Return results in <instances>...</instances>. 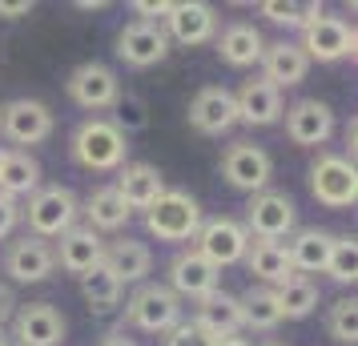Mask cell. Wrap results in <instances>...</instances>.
<instances>
[{"label":"cell","mask_w":358,"mask_h":346,"mask_svg":"<svg viewBox=\"0 0 358 346\" xmlns=\"http://www.w3.org/2000/svg\"><path fill=\"white\" fill-rule=\"evenodd\" d=\"M125 149H129L125 145V133L117 129L113 121H105V117H89L73 133V157H77V165L97 169V173L117 169L125 161Z\"/></svg>","instance_id":"1"},{"label":"cell","mask_w":358,"mask_h":346,"mask_svg":"<svg viewBox=\"0 0 358 346\" xmlns=\"http://www.w3.org/2000/svg\"><path fill=\"white\" fill-rule=\"evenodd\" d=\"M77 214H81L77 194L65 189V185H45V189H36L33 198H29V210H20V217L29 222L33 238H41V242L61 238L65 230H73V226H77Z\"/></svg>","instance_id":"2"},{"label":"cell","mask_w":358,"mask_h":346,"mask_svg":"<svg viewBox=\"0 0 358 346\" xmlns=\"http://www.w3.org/2000/svg\"><path fill=\"white\" fill-rule=\"evenodd\" d=\"M145 230L157 242H189L201 230V206L181 189H165L145 210Z\"/></svg>","instance_id":"3"},{"label":"cell","mask_w":358,"mask_h":346,"mask_svg":"<svg viewBox=\"0 0 358 346\" xmlns=\"http://www.w3.org/2000/svg\"><path fill=\"white\" fill-rule=\"evenodd\" d=\"M125 318H129L137 330H149V334H169V330L181 322V298L173 294L169 286L149 282V286H141V290L129 298Z\"/></svg>","instance_id":"4"},{"label":"cell","mask_w":358,"mask_h":346,"mask_svg":"<svg viewBox=\"0 0 358 346\" xmlns=\"http://www.w3.org/2000/svg\"><path fill=\"white\" fill-rule=\"evenodd\" d=\"M310 194L330 206V210H346L355 206L358 198V178H355V165L338 157V153H322L314 169H310Z\"/></svg>","instance_id":"5"},{"label":"cell","mask_w":358,"mask_h":346,"mask_svg":"<svg viewBox=\"0 0 358 346\" xmlns=\"http://www.w3.org/2000/svg\"><path fill=\"white\" fill-rule=\"evenodd\" d=\"M197 242V254L206 258L210 266H234L245 258V246H250V233H245L242 222H234V217H210V222H201V230L194 233Z\"/></svg>","instance_id":"6"},{"label":"cell","mask_w":358,"mask_h":346,"mask_svg":"<svg viewBox=\"0 0 358 346\" xmlns=\"http://www.w3.org/2000/svg\"><path fill=\"white\" fill-rule=\"evenodd\" d=\"M294 222H298V210H294V201L286 194H278V189H262L250 198L245 206V233H254L258 242H278V238H286L294 230Z\"/></svg>","instance_id":"7"},{"label":"cell","mask_w":358,"mask_h":346,"mask_svg":"<svg viewBox=\"0 0 358 346\" xmlns=\"http://www.w3.org/2000/svg\"><path fill=\"white\" fill-rule=\"evenodd\" d=\"M274 173V161L270 153L258 149L254 141H234V145L222 153V178H226L234 189H245V194H262L266 182Z\"/></svg>","instance_id":"8"},{"label":"cell","mask_w":358,"mask_h":346,"mask_svg":"<svg viewBox=\"0 0 358 346\" xmlns=\"http://www.w3.org/2000/svg\"><path fill=\"white\" fill-rule=\"evenodd\" d=\"M117 57L133 69H149L162 65L169 57V36L157 20H129L121 36H117Z\"/></svg>","instance_id":"9"},{"label":"cell","mask_w":358,"mask_h":346,"mask_svg":"<svg viewBox=\"0 0 358 346\" xmlns=\"http://www.w3.org/2000/svg\"><path fill=\"white\" fill-rule=\"evenodd\" d=\"M52 113L49 105H41V101H8L4 109H0V133L8 137V141H17V145H41L45 137L52 133Z\"/></svg>","instance_id":"10"},{"label":"cell","mask_w":358,"mask_h":346,"mask_svg":"<svg viewBox=\"0 0 358 346\" xmlns=\"http://www.w3.org/2000/svg\"><path fill=\"white\" fill-rule=\"evenodd\" d=\"M298 49L314 57V61H342V57H350L355 52V29L346 24L342 17H314L302 29V45Z\"/></svg>","instance_id":"11"},{"label":"cell","mask_w":358,"mask_h":346,"mask_svg":"<svg viewBox=\"0 0 358 346\" xmlns=\"http://www.w3.org/2000/svg\"><path fill=\"white\" fill-rule=\"evenodd\" d=\"M217 282H222V270L210 266L197 250H181L178 258L169 262V290H173L178 298L201 302V298H210L213 290H222Z\"/></svg>","instance_id":"12"},{"label":"cell","mask_w":358,"mask_h":346,"mask_svg":"<svg viewBox=\"0 0 358 346\" xmlns=\"http://www.w3.org/2000/svg\"><path fill=\"white\" fill-rule=\"evenodd\" d=\"M13 334H17V346H61L65 318L49 302H29L13 314Z\"/></svg>","instance_id":"13"},{"label":"cell","mask_w":358,"mask_h":346,"mask_svg":"<svg viewBox=\"0 0 358 346\" xmlns=\"http://www.w3.org/2000/svg\"><path fill=\"white\" fill-rule=\"evenodd\" d=\"M69 97L77 101L81 109H113L117 97H121V81H117L113 69L97 65V61H89V65L73 69V77H69Z\"/></svg>","instance_id":"14"},{"label":"cell","mask_w":358,"mask_h":346,"mask_svg":"<svg viewBox=\"0 0 358 346\" xmlns=\"http://www.w3.org/2000/svg\"><path fill=\"white\" fill-rule=\"evenodd\" d=\"M189 125L206 137H222L226 129L238 125V105L226 85H206L194 101H189Z\"/></svg>","instance_id":"15"},{"label":"cell","mask_w":358,"mask_h":346,"mask_svg":"<svg viewBox=\"0 0 358 346\" xmlns=\"http://www.w3.org/2000/svg\"><path fill=\"white\" fill-rule=\"evenodd\" d=\"M282 113H286V137L294 145H322L326 137L334 133V113L318 97L294 101L290 109H282Z\"/></svg>","instance_id":"16"},{"label":"cell","mask_w":358,"mask_h":346,"mask_svg":"<svg viewBox=\"0 0 358 346\" xmlns=\"http://www.w3.org/2000/svg\"><path fill=\"white\" fill-rule=\"evenodd\" d=\"M105 258V242H101L97 230H89V226H73V230L61 233V242H57V250H52V262L61 266V270H69V274H89L93 266Z\"/></svg>","instance_id":"17"},{"label":"cell","mask_w":358,"mask_h":346,"mask_svg":"<svg viewBox=\"0 0 358 346\" xmlns=\"http://www.w3.org/2000/svg\"><path fill=\"white\" fill-rule=\"evenodd\" d=\"M52 246L49 242H41V238H33V233H24L20 242H13L8 246V254H4V270H8V278L13 282H45L52 274Z\"/></svg>","instance_id":"18"},{"label":"cell","mask_w":358,"mask_h":346,"mask_svg":"<svg viewBox=\"0 0 358 346\" xmlns=\"http://www.w3.org/2000/svg\"><path fill=\"white\" fill-rule=\"evenodd\" d=\"M310 73V57L298 45L290 41H274V45H266L262 52V81H270L282 93V89H294V85H302Z\"/></svg>","instance_id":"19"},{"label":"cell","mask_w":358,"mask_h":346,"mask_svg":"<svg viewBox=\"0 0 358 346\" xmlns=\"http://www.w3.org/2000/svg\"><path fill=\"white\" fill-rule=\"evenodd\" d=\"M169 36L181 41V45H206L217 29V13H213L210 4H201V0H185V4H173L169 8Z\"/></svg>","instance_id":"20"},{"label":"cell","mask_w":358,"mask_h":346,"mask_svg":"<svg viewBox=\"0 0 358 346\" xmlns=\"http://www.w3.org/2000/svg\"><path fill=\"white\" fill-rule=\"evenodd\" d=\"M234 105H238V121H245V125H274L282 117V93L262 77L245 81L234 93Z\"/></svg>","instance_id":"21"},{"label":"cell","mask_w":358,"mask_h":346,"mask_svg":"<svg viewBox=\"0 0 358 346\" xmlns=\"http://www.w3.org/2000/svg\"><path fill=\"white\" fill-rule=\"evenodd\" d=\"M242 262L250 266V274H254L262 286H270V290H278V286H286V282L294 278V266H290V258H286V246H282V242H250Z\"/></svg>","instance_id":"22"},{"label":"cell","mask_w":358,"mask_h":346,"mask_svg":"<svg viewBox=\"0 0 358 346\" xmlns=\"http://www.w3.org/2000/svg\"><path fill=\"white\" fill-rule=\"evenodd\" d=\"M197 326L213 334V338H229V334H238L242 330V302L226 290H213L210 298H201L197 302Z\"/></svg>","instance_id":"23"},{"label":"cell","mask_w":358,"mask_h":346,"mask_svg":"<svg viewBox=\"0 0 358 346\" xmlns=\"http://www.w3.org/2000/svg\"><path fill=\"white\" fill-rule=\"evenodd\" d=\"M117 194H121V201L129 206V214L133 210H149V206L165 194V178L145 161L125 165V169H121V182H117Z\"/></svg>","instance_id":"24"},{"label":"cell","mask_w":358,"mask_h":346,"mask_svg":"<svg viewBox=\"0 0 358 346\" xmlns=\"http://www.w3.org/2000/svg\"><path fill=\"white\" fill-rule=\"evenodd\" d=\"M330 250H334V233L298 230L290 238V246H286V258H290L294 270H302V274H318V270H326V262H330ZM302 274H298V278H302Z\"/></svg>","instance_id":"25"},{"label":"cell","mask_w":358,"mask_h":346,"mask_svg":"<svg viewBox=\"0 0 358 346\" xmlns=\"http://www.w3.org/2000/svg\"><path fill=\"white\" fill-rule=\"evenodd\" d=\"M217 52H222V61L234 69H250L262 61V52H266V41L254 24H229L222 41H217Z\"/></svg>","instance_id":"26"},{"label":"cell","mask_w":358,"mask_h":346,"mask_svg":"<svg viewBox=\"0 0 358 346\" xmlns=\"http://www.w3.org/2000/svg\"><path fill=\"white\" fill-rule=\"evenodd\" d=\"M101 262L113 270V278L125 286V282H141L149 274V266H153V254H149L145 242H113V246H105V258Z\"/></svg>","instance_id":"27"},{"label":"cell","mask_w":358,"mask_h":346,"mask_svg":"<svg viewBox=\"0 0 358 346\" xmlns=\"http://www.w3.org/2000/svg\"><path fill=\"white\" fill-rule=\"evenodd\" d=\"M36 189H41V165H36V157L8 153L4 165H0V194L17 201V198H33Z\"/></svg>","instance_id":"28"},{"label":"cell","mask_w":358,"mask_h":346,"mask_svg":"<svg viewBox=\"0 0 358 346\" xmlns=\"http://www.w3.org/2000/svg\"><path fill=\"white\" fill-rule=\"evenodd\" d=\"M85 214H89V230L113 233V230H121V226L129 222V206L121 201L117 185H101V189H93V194H89V201H85Z\"/></svg>","instance_id":"29"},{"label":"cell","mask_w":358,"mask_h":346,"mask_svg":"<svg viewBox=\"0 0 358 346\" xmlns=\"http://www.w3.org/2000/svg\"><path fill=\"white\" fill-rule=\"evenodd\" d=\"M242 326L250 330H274L282 322V310H278V298L270 286H250L242 298Z\"/></svg>","instance_id":"30"},{"label":"cell","mask_w":358,"mask_h":346,"mask_svg":"<svg viewBox=\"0 0 358 346\" xmlns=\"http://www.w3.org/2000/svg\"><path fill=\"white\" fill-rule=\"evenodd\" d=\"M121 290H125V286L113 278V270L105 262H97L89 274H81V294L93 310H113L117 302H121Z\"/></svg>","instance_id":"31"},{"label":"cell","mask_w":358,"mask_h":346,"mask_svg":"<svg viewBox=\"0 0 358 346\" xmlns=\"http://www.w3.org/2000/svg\"><path fill=\"white\" fill-rule=\"evenodd\" d=\"M274 298H278L282 318H310L314 306H318V286H314L310 278H298V274H294L286 286H278L274 290Z\"/></svg>","instance_id":"32"},{"label":"cell","mask_w":358,"mask_h":346,"mask_svg":"<svg viewBox=\"0 0 358 346\" xmlns=\"http://www.w3.org/2000/svg\"><path fill=\"white\" fill-rule=\"evenodd\" d=\"M262 17H270L274 24H286V29H306L314 17H322V4H298V0H266L262 4Z\"/></svg>","instance_id":"33"},{"label":"cell","mask_w":358,"mask_h":346,"mask_svg":"<svg viewBox=\"0 0 358 346\" xmlns=\"http://www.w3.org/2000/svg\"><path fill=\"white\" fill-rule=\"evenodd\" d=\"M326 330H330V338L342 343V346H355L358 343V302H355V298H338V302L330 306Z\"/></svg>","instance_id":"34"},{"label":"cell","mask_w":358,"mask_h":346,"mask_svg":"<svg viewBox=\"0 0 358 346\" xmlns=\"http://www.w3.org/2000/svg\"><path fill=\"white\" fill-rule=\"evenodd\" d=\"M326 274H330L334 282H342V286H350V282L358 278V246H355V238H334Z\"/></svg>","instance_id":"35"},{"label":"cell","mask_w":358,"mask_h":346,"mask_svg":"<svg viewBox=\"0 0 358 346\" xmlns=\"http://www.w3.org/2000/svg\"><path fill=\"white\" fill-rule=\"evenodd\" d=\"M113 109H121L117 113V129L121 133H133V129H145V101L141 97H133V93H125V97H117Z\"/></svg>","instance_id":"36"},{"label":"cell","mask_w":358,"mask_h":346,"mask_svg":"<svg viewBox=\"0 0 358 346\" xmlns=\"http://www.w3.org/2000/svg\"><path fill=\"white\" fill-rule=\"evenodd\" d=\"M165 346H217V338H213V334H206L197 322H178V326L169 330Z\"/></svg>","instance_id":"37"},{"label":"cell","mask_w":358,"mask_h":346,"mask_svg":"<svg viewBox=\"0 0 358 346\" xmlns=\"http://www.w3.org/2000/svg\"><path fill=\"white\" fill-rule=\"evenodd\" d=\"M17 222H20V206L0 194V238H8V233L17 230Z\"/></svg>","instance_id":"38"},{"label":"cell","mask_w":358,"mask_h":346,"mask_svg":"<svg viewBox=\"0 0 358 346\" xmlns=\"http://www.w3.org/2000/svg\"><path fill=\"white\" fill-rule=\"evenodd\" d=\"M133 8L141 13V20H153V17H169V8H173V4H165V0H137Z\"/></svg>","instance_id":"39"},{"label":"cell","mask_w":358,"mask_h":346,"mask_svg":"<svg viewBox=\"0 0 358 346\" xmlns=\"http://www.w3.org/2000/svg\"><path fill=\"white\" fill-rule=\"evenodd\" d=\"M13 314H17V298H13V290H8V286L0 282V326H4V322H8Z\"/></svg>","instance_id":"40"},{"label":"cell","mask_w":358,"mask_h":346,"mask_svg":"<svg viewBox=\"0 0 358 346\" xmlns=\"http://www.w3.org/2000/svg\"><path fill=\"white\" fill-rule=\"evenodd\" d=\"M29 8H33V4H29V0H13V4H4V0H0V17H29Z\"/></svg>","instance_id":"41"},{"label":"cell","mask_w":358,"mask_h":346,"mask_svg":"<svg viewBox=\"0 0 358 346\" xmlns=\"http://www.w3.org/2000/svg\"><path fill=\"white\" fill-rule=\"evenodd\" d=\"M97 346H137V343H133V338H125V330H109Z\"/></svg>","instance_id":"42"},{"label":"cell","mask_w":358,"mask_h":346,"mask_svg":"<svg viewBox=\"0 0 358 346\" xmlns=\"http://www.w3.org/2000/svg\"><path fill=\"white\" fill-rule=\"evenodd\" d=\"M217 346H250L245 338H238V334H229V338H217Z\"/></svg>","instance_id":"43"},{"label":"cell","mask_w":358,"mask_h":346,"mask_svg":"<svg viewBox=\"0 0 358 346\" xmlns=\"http://www.w3.org/2000/svg\"><path fill=\"white\" fill-rule=\"evenodd\" d=\"M4 157H8V149H4V145H0V165H4Z\"/></svg>","instance_id":"44"},{"label":"cell","mask_w":358,"mask_h":346,"mask_svg":"<svg viewBox=\"0 0 358 346\" xmlns=\"http://www.w3.org/2000/svg\"><path fill=\"white\" fill-rule=\"evenodd\" d=\"M0 346H8V338H4V330H0Z\"/></svg>","instance_id":"45"},{"label":"cell","mask_w":358,"mask_h":346,"mask_svg":"<svg viewBox=\"0 0 358 346\" xmlns=\"http://www.w3.org/2000/svg\"><path fill=\"white\" fill-rule=\"evenodd\" d=\"M266 346H286V343H266Z\"/></svg>","instance_id":"46"}]
</instances>
